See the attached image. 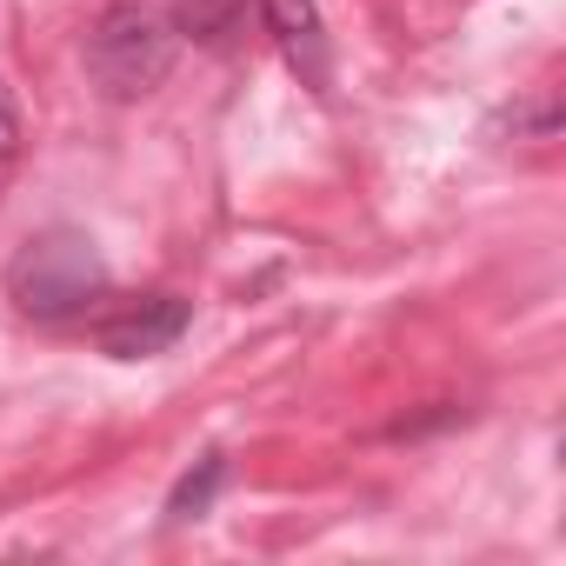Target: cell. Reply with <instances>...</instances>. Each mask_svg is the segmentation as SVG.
<instances>
[{"mask_svg": "<svg viewBox=\"0 0 566 566\" xmlns=\"http://www.w3.org/2000/svg\"><path fill=\"white\" fill-rule=\"evenodd\" d=\"M107 294H114V273H107L94 233H81V227H41L8 260V301L41 327L87 321Z\"/></svg>", "mask_w": 566, "mask_h": 566, "instance_id": "6da1fadb", "label": "cell"}, {"mask_svg": "<svg viewBox=\"0 0 566 566\" xmlns=\"http://www.w3.org/2000/svg\"><path fill=\"white\" fill-rule=\"evenodd\" d=\"M174 54H180L174 21L140 8V0H114V8H101L94 28H87V74H94V87L107 101L154 94L174 74Z\"/></svg>", "mask_w": 566, "mask_h": 566, "instance_id": "7a4b0ae2", "label": "cell"}, {"mask_svg": "<svg viewBox=\"0 0 566 566\" xmlns=\"http://www.w3.org/2000/svg\"><path fill=\"white\" fill-rule=\"evenodd\" d=\"M187 327H193V307L180 294H147V301L107 307L94 321V347L114 360H154V354H174Z\"/></svg>", "mask_w": 566, "mask_h": 566, "instance_id": "3957f363", "label": "cell"}, {"mask_svg": "<svg viewBox=\"0 0 566 566\" xmlns=\"http://www.w3.org/2000/svg\"><path fill=\"white\" fill-rule=\"evenodd\" d=\"M260 21H266V34L280 41L287 67H294L314 94H327V21H321L314 0H260Z\"/></svg>", "mask_w": 566, "mask_h": 566, "instance_id": "277c9868", "label": "cell"}, {"mask_svg": "<svg viewBox=\"0 0 566 566\" xmlns=\"http://www.w3.org/2000/svg\"><path fill=\"white\" fill-rule=\"evenodd\" d=\"M227 473H233V467H227V453H220V447H213V453H200V460H193V467H187V473L174 480V493H167V520H174V526L200 520V513H207V506L220 500Z\"/></svg>", "mask_w": 566, "mask_h": 566, "instance_id": "5b68a950", "label": "cell"}, {"mask_svg": "<svg viewBox=\"0 0 566 566\" xmlns=\"http://www.w3.org/2000/svg\"><path fill=\"white\" fill-rule=\"evenodd\" d=\"M174 34H193L207 48H227L240 34V0H174Z\"/></svg>", "mask_w": 566, "mask_h": 566, "instance_id": "8992f818", "label": "cell"}, {"mask_svg": "<svg viewBox=\"0 0 566 566\" xmlns=\"http://www.w3.org/2000/svg\"><path fill=\"white\" fill-rule=\"evenodd\" d=\"M14 154H21V107H14L8 81H0V167H8Z\"/></svg>", "mask_w": 566, "mask_h": 566, "instance_id": "52a82bcc", "label": "cell"}]
</instances>
